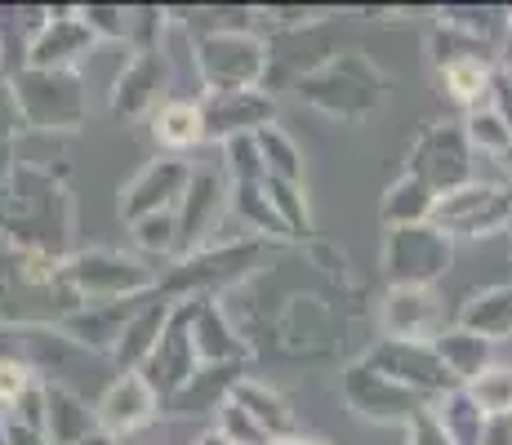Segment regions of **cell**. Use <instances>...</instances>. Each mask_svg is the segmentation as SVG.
<instances>
[{
    "mask_svg": "<svg viewBox=\"0 0 512 445\" xmlns=\"http://www.w3.org/2000/svg\"><path fill=\"white\" fill-rule=\"evenodd\" d=\"M147 410H152V397H147V388L139 379H125L121 388H112V397L103 405V419L112 423V428H134V423L147 419Z\"/></svg>",
    "mask_w": 512,
    "mask_h": 445,
    "instance_id": "1",
    "label": "cell"
},
{
    "mask_svg": "<svg viewBox=\"0 0 512 445\" xmlns=\"http://www.w3.org/2000/svg\"><path fill=\"white\" fill-rule=\"evenodd\" d=\"M156 134H161L165 143H192V138L201 134V116H196V107H170V112L161 116V125H156Z\"/></svg>",
    "mask_w": 512,
    "mask_h": 445,
    "instance_id": "2",
    "label": "cell"
},
{
    "mask_svg": "<svg viewBox=\"0 0 512 445\" xmlns=\"http://www.w3.org/2000/svg\"><path fill=\"white\" fill-rule=\"evenodd\" d=\"M472 392H477V401L486 405V410H508V405H512V374H508V370L481 374Z\"/></svg>",
    "mask_w": 512,
    "mask_h": 445,
    "instance_id": "3",
    "label": "cell"
},
{
    "mask_svg": "<svg viewBox=\"0 0 512 445\" xmlns=\"http://www.w3.org/2000/svg\"><path fill=\"white\" fill-rule=\"evenodd\" d=\"M446 81L455 89V98H477V89L486 85V72H481V63H450Z\"/></svg>",
    "mask_w": 512,
    "mask_h": 445,
    "instance_id": "4",
    "label": "cell"
},
{
    "mask_svg": "<svg viewBox=\"0 0 512 445\" xmlns=\"http://www.w3.org/2000/svg\"><path fill=\"white\" fill-rule=\"evenodd\" d=\"M27 388V370L18 361H0V401H18Z\"/></svg>",
    "mask_w": 512,
    "mask_h": 445,
    "instance_id": "5",
    "label": "cell"
},
{
    "mask_svg": "<svg viewBox=\"0 0 512 445\" xmlns=\"http://www.w3.org/2000/svg\"><path fill=\"white\" fill-rule=\"evenodd\" d=\"M277 445H321V441H277Z\"/></svg>",
    "mask_w": 512,
    "mask_h": 445,
    "instance_id": "6",
    "label": "cell"
},
{
    "mask_svg": "<svg viewBox=\"0 0 512 445\" xmlns=\"http://www.w3.org/2000/svg\"><path fill=\"white\" fill-rule=\"evenodd\" d=\"M508 165H512V147H508Z\"/></svg>",
    "mask_w": 512,
    "mask_h": 445,
    "instance_id": "7",
    "label": "cell"
}]
</instances>
